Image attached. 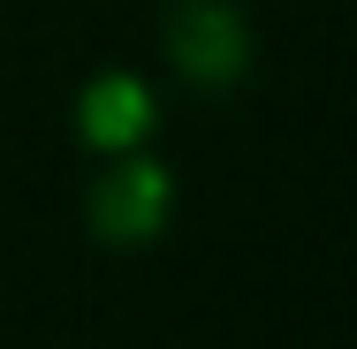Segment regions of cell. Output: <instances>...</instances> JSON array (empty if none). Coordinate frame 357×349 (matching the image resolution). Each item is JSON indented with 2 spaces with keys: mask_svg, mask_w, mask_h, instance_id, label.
<instances>
[{
  "mask_svg": "<svg viewBox=\"0 0 357 349\" xmlns=\"http://www.w3.org/2000/svg\"><path fill=\"white\" fill-rule=\"evenodd\" d=\"M167 54H175V69L198 76V84H228V76L251 61L243 15L220 8V0H183V8L167 15Z\"/></svg>",
  "mask_w": 357,
  "mask_h": 349,
  "instance_id": "1",
  "label": "cell"
},
{
  "mask_svg": "<svg viewBox=\"0 0 357 349\" xmlns=\"http://www.w3.org/2000/svg\"><path fill=\"white\" fill-rule=\"evenodd\" d=\"M76 122H84V137L99 144V152H122V144H137V137H144V122H152V99H144V84H137V76H99V84L84 91Z\"/></svg>",
  "mask_w": 357,
  "mask_h": 349,
  "instance_id": "3",
  "label": "cell"
},
{
  "mask_svg": "<svg viewBox=\"0 0 357 349\" xmlns=\"http://www.w3.org/2000/svg\"><path fill=\"white\" fill-rule=\"evenodd\" d=\"M160 220H167V167L160 160H130L91 190V235H107V243H144V235H160Z\"/></svg>",
  "mask_w": 357,
  "mask_h": 349,
  "instance_id": "2",
  "label": "cell"
}]
</instances>
